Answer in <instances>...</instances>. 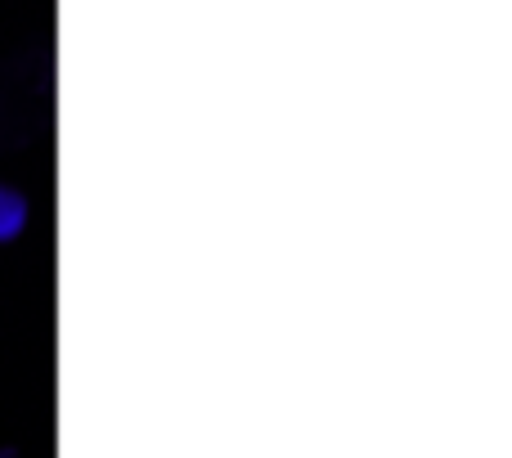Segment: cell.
I'll return each instance as SVG.
<instances>
[{
    "mask_svg": "<svg viewBox=\"0 0 512 458\" xmlns=\"http://www.w3.org/2000/svg\"><path fill=\"white\" fill-rule=\"evenodd\" d=\"M27 221H32V207H27L23 189L0 185V243H14L27 229Z\"/></svg>",
    "mask_w": 512,
    "mask_h": 458,
    "instance_id": "6da1fadb",
    "label": "cell"
}]
</instances>
